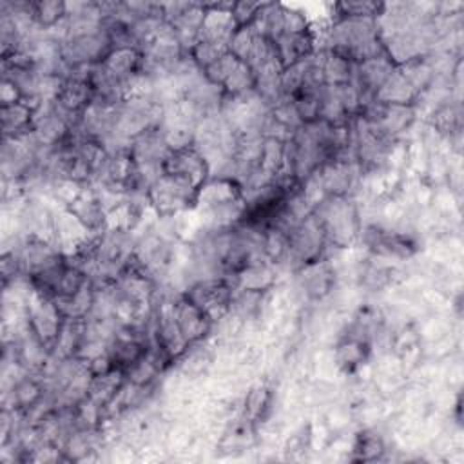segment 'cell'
Here are the masks:
<instances>
[{
	"instance_id": "52a82bcc",
	"label": "cell",
	"mask_w": 464,
	"mask_h": 464,
	"mask_svg": "<svg viewBox=\"0 0 464 464\" xmlns=\"http://www.w3.org/2000/svg\"><path fill=\"white\" fill-rule=\"evenodd\" d=\"M364 241L366 245L381 256L388 257H410L415 254V243L399 232L384 230L379 227H372L364 232Z\"/></svg>"
},
{
	"instance_id": "9c48e42d",
	"label": "cell",
	"mask_w": 464,
	"mask_h": 464,
	"mask_svg": "<svg viewBox=\"0 0 464 464\" xmlns=\"http://www.w3.org/2000/svg\"><path fill=\"white\" fill-rule=\"evenodd\" d=\"M366 352H368L366 339L350 335L344 343L337 346V364L344 370H353L364 361Z\"/></svg>"
},
{
	"instance_id": "4fadbf2b",
	"label": "cell",
	"mask_w": 464,
	"mask_h": 464,
	"mask_svg": "<svg viewBox=\"0 0 464 464\" xmlns=\"http://www.w3.org/2000/svg\"><path fill=\"white\" fill-rule=\"evenodd\" d=\"M353 451L357 453V459H361V460H375L382 455L384 444H382L381 437H377L375 433L364 431L359 435Z\"/></svg>"
},
{
	"instance_id": "6da1fadb",
	"label": "cell",
	"mask_w": 464,
	"mask_h": 464,
	"mask_svg": "<svg viewBox=\"0 0 464 464\" xmlns=\"http://www.w3.org/2000/svg\"><path fill=\"white\" fill-rule=\"evenodd\" d=\"M326 241L335 246H348L359 234L357 208L348 196H324L314 208Z\"/></svg>"
},
{
	"instance_id": "7c38bea8",
	"label": "cell",
	"mask_w": 464,
	"mask_h": 464,
	"mask_svg": "<svg viewBox=\"0 0 464 464\" xmlns=\"http://www.w3.org/2000/svg\"><path fill=\"white\" fill-rule=\"evenodd\" d=\"M241 60H237L234 54L227 53L223 54L221 58H218L214 63H210L207 69H203V76L205 80H208L212 85H218V87H223L225 82L228 80V76L234 72V69L237 67Z\"/></svg>"
},
{
	"instance_id": "5b68a950",
	"label": "cell",
	"mask_w": 464,
	"mask_h": 464,
	"mask_svg": "<svg viewBox=\"0 0 464 464\" xmlns=\"http://www.w3.org/2000/svg\"><path fill=\"white\" fill-rule=\"evenodd\" d=\"M91 234H102L107 228V212L94 188H80V192L65 205Z\"/></svg>"
},
{
	"instance_id": "3957f363",
	"label": "cell",
	"mask_w": 464,
	"mask_h": 464,
	"mask_svg": "<svg viewBox=\"0 0 464 464\" xmlns=\"http://www.w3.org/2000/svg\"><path fill=\"white\" fill-rule=\"evenodd\" d=\"M234 290L236 286L228 277H205L194 283L185 292V297H188L212 323H216L230 312Z\"/></svg>"
},
{
	"instance_id": "5bb4252c",
	"label": "cell",
	"mask_w": 464,
	"mask_h": 464,
	"mask_svg": "<svg viewBox=\"0 0 464 464\" xmlns=\"http://www.w3.org/2000/svg\"><path fill=\"white\" fill-rule=\"evenodd\" d=\"M263 5L265 4H259V2H234L230 13H232L236 25L237 27L252 25Z\"/></svg>"
},
{
	"instance_id": "8fae6325",
	"label": "cell",
	"mask_w": 464,
	"mask_h": 464,
	"mask_svg": "<svg viewBox=\"0 0 464 464\" xmlns=\"http://www.w3.org/2000/svg\"><path fill=\"white\" fill-rule=\"evenodd\" d=\"M256 38H257V31L252 25L237 27L232 33L230 40H228V53L234 54L241 62H246V58L250 56V51L254 47Z\"/></svg>"
},
{
	"instance_id": "8992f818",
	"label": "cell",
	"mask_w": 464,
	"mask_h": 464,
	"mask_svg": "<svg viewBox=\"0 0 464 464\" xmlns=\"http://www.w3.org/2000/svg\"><path fill=\"white\" fill-rule=\"evenodd\" d=\"M174 317L188 346L201 341L214 324L185 294L174 301Z\"/></svg>"
},
{
	"instance_id": "7a4b0ae2",
	"label": "cell",
	"mask_w": 464,
	"mask_h": 464,
	"mask_svg": "<svg viewBox=\"0 0 464 464\" xmlns=\"http://www.w3.org/2000/svg\"><path fill=\"white\" fill-rule=\"evenodd\" d=\"M198 192H199V188L192 187L185 179L163 172L150 185L147 198H149V203L154 207V210L160 216L172 218V216L194 207L198 201Z\"/></svg>"
},
{
	"instance_id": "30bf717a",
	"label": "cell",
	"mask_w": 464,
	"mask_h": 464,
	"mask_svg": "<svg viewBox=\"0 0 464 464\" xmlns=\"http://www.w3.org/2000/svg\"><path fill=\"white\" fill-rule=\"evenodd\" d=\"M384 9L381 2H343L334 4L335 18H379Z\"/></svg>"
},
{
	"instance_id": "ba28073f",
	"label": "cell",
	"mask_w": 464,
	"mask_h": 464,
	"mask_svg": "<svg viewBox=\"0 0 464 464\" xmlns=\"http://www.w3.org/2000/svg\"><path fill=\"white\" fill-rule=\"evenodd\" d=\"M2 132L4 138H20L33 132L36 109H33L25 102H14L9 105H2Z\"/></svg>"
},
{
	"instance_id": "277c9868",
	"label": "cell",
	"mask_w": 464,
	"mask_h": 464,
	"mask_svg": "<svg viewBox=\"0 0 464 464\" xmlns=\"http://www.w3.org/2000/svg\"><path fill=\"white\" fill-rule=\"evenodd\" d=\"M163 172L181 178L192 187L201 188L210 174V167L199 149L196 145H188L185 149L170 150L163 163Z\"/></svg>"
}]
</instances>
